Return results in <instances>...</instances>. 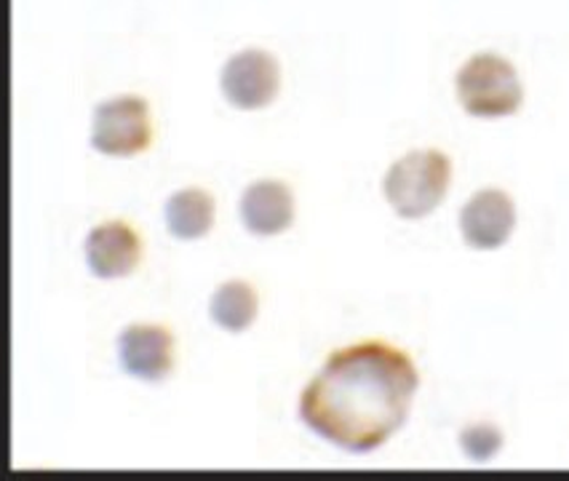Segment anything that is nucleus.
Here are the masks:
<instances>
[{
    "label": "nucleus",
    "instance_id": "nucleus-6",
    "mask_svg": "<svg viewBox=\"0 0 569 481\" xmlns=\"http://www.w3.org/2000/svg\"><path fill=\"white\" fill-rule=\"evenodd\" d=\"M516 228V203L506 190L485 188L460 209L462 241L479 252L506 247Z\"/></svg>",
    "mask_w": 569,
    "mask_h": 481
},
{
    "label": "nucleus",
    "instance_id": "nucleus-9",
    "mask_svg": "<svg viewBox=\"0 0 569 481\" xmlns=\"http://www.w3.org/2000/svg\"><path fill=\"white\" fill-rule=\"evenodd\" d=\"M241 222L254 236H278L295 222V196L278 180L249 184L241 196Z\"/></svg>",
    "mask_w": 569,
    "mask_h": 481
},
{
    "label": "nucleus",
    "instance_id": "nucleus-7",
    "mask_svg": "<svg viewBox=\"0 0 569 481\" xmlns=\"http://www.w3.org/2000/svg\"><path fill=\"white\" fill-rule=\"evenodd\" d=\"M118 355H121L126 374L144 382H158L169 378L174 367V338L163 327L134 324L118 340Z\"/></svg>",
    "mask_w": 569,
    "mask_h": 481
},
{
    "label": "nucleus",
    "instance_id": "nucleus-10",
    "mask_svg": "<svg viewBox=\"0 0 569 481\" xmlns=\"http://www.w3.org/2000/svg\"><path fill=\"white\" fill-rule=\"evenodd\" d=\"M167 226L180 241L203 239L214 226V199L201 188H184L167 201Z\"/></svg>",
    "mask_w": 569,
    "mask_h": 481
},
{
    "label": "nucleus",
    "instance_id": "nucleus-8",
    "mask_svg": "<svg viewBox=\"0 0 569 481\" xmlns=\"http://www.w3.org/2000/svg\"><path fill=\"white\" fill-rule=\"evenodd\" d=\"M142 260V243L126 222H104L91 228L86 239V262L97 279H123Z\"/></svg>",
    "mask_w": 569,
    "mask_h": 481
},
{
    "label": "nucleus",
    "instance_id": "nucleus-11",
    "mask_svg": "<svg viewBox=\"0 0 569 481\" xmlns=\"http://www.w3.org/2000/svg\"><path fill=\"white\" fill-rule=\"evenodd\" d=\"M257 308H260V300H257L254 287L243 281L222 283L209 302L211 319L224 332H247L254 324Z\"/></svg>",
    "mask_w": 569,
    "mask_h": 481
},
{
    "label": "nucleus",
    "instance_id": "nucleus-2",
    "mask_svg": "<svg viewBox=\"0 0 569 481\" xmlns=\"http://www.w3.org/2000/svg\"><path fill=\"white\" fill-rule=\"evenodd\" d=\"M452 161L441 150H412L390 163L382 193L401 220H422L447 199Z\"/></svg>",
    "mask_w": 569,
    "mask_h": 481
},
{
    "label": "nucleus",
    "instance_id": "nucleus-5",
    "mask_svg": "<svg viewBox=\"0 0 569 481\" xmlns=\"http://www.w3.org/2000/svg\"><path fill=\"white\" fill-rule=\"evenodd\" d=\"M281 68L278 59L262 49H243L222 64L220 86L236 108L257 110L278 94Z\"/></svg>",
    "mask_w": 569,
    "mask_h": 481
},
{
    "label": "nucleus",
    "instance_id": "nucleus-4",
    "mask_svg": "<svg viewBox=\"0 0 569 481\" xmlns=\"http://www.w3.org/2000/svg\"><path fill=\"white\" fill-rule=\"evenodd\" d=\"M153 142V121L142 97L121 94L99 102L91 121V144L102 156L129 158L144 153Z\"/></svg>",
    "mask_w": 569,
    "mask_h": 481
},
{
    "label": "nucleus",
    "instance_id": "nucleus-12",
    "mask_svg": "<svg viewBox=\"0 0 569 481\" xmlns=\"http://www.w3.org/2000/svg\"><path fill=\"white\" fill-rule=\"evenodd\" d=\"M460 447L473 463H487V460H492L495 454L500 452L502 433L492 423L468 425L466 431L460 433Z\"/></svg>",
    "mask_w": 569,
    "mask_h": 481
},
{
    "label": "nucleus",
    "instance_id": "nucleus-3",
    "mask_svg": "<svg viewBox=\"0 0 569 481\" xmlns=\"http://www.w3.org/2000/svg\"><path fill=\"white\" fill-rule=\"evenodd\" d=\"M458 86V100L471 116L500 118L519 110L525 100L519 72L506 57L495 51H479L458 70L455 78Z\"/></svg>",
    "mask_w": 569,
    "mask_h": 481
},
{
    "label": "nucleus",
    "instance_id": "nucleus-1",
    "mask_svg": "<svg viewBox=\"0 0 569 481\" xmlns=\"http://www.w3.org/2000/svg\"><path fill=\"white\" fill-rule=\"evenodd\" d=\"M420 374L412 355L380 340L340 348L300 397V420L353 454L380 450L407 423Z\"/></svg>",
    "mask_w": 569,
    "mask_h": 481
}]
</instances>
